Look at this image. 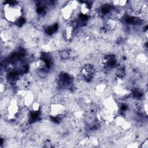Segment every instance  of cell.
<instances>
[{
	"label": "cell",
	"instance_id": "obj_1",
	"mask_svg": "<svg viewBox=\"0 0 148 148\" xmlns=\"http://www.w3.org/2000/svg\"><path fill=\"white\" fill-rule=\"evenodd\" d=\"M1 10L3 19L9 24L19 23L24 18V9L16 1H5Z\"/></svg>",
	"mask_w": 148,
	"mask_h": 148
},
{
	"label": "cell",
	"instance_id": "obj_2",
	"mask_svg": "<svg viewBox=\"0 0 148 148\" xmlns=\"http://www.w3.org/2000/svg\"><path fill=\"white\" fill-rule=\"evenodd\" d=\"M47 113L55 121L63 119L69 113V108L64 102L53 101L47 108Z\"/></svg>",
	"mask_w": 148,
	"mask_h": 148
},
{
	"label": "cell",
	"instance_id": "obj_3",
	"mask_svg": "<svg viewBox=\"0 0 148 148\" xmlns=\"http://www.w3.org/2000/svg\"><path fill=\"white\" fill-rule=\"evenodd\" d=\"M79 3L76 1H71L66 2L61 6L60 13L64 20L71 21L73 18L76 11H78Z\"/></svg>",
	"mask_w": 148,
	"mask_h": 148
},
{
	"label": "cell",
	"instance_id": "obj_4",
	"mask_svg": "<svg viewBox=\"0 0 148 148\" xmlns=\"http://www.w3.org/2000/svg\"><path fill=\"white\" fill-rule=\"evenodd\" d=\"M98 71L96 66L90 63L84 64L80 67L79 76L86 83H90L97 78Z\"/></svg>",
	"mask_w": 148,
	"mask_h": 148
},
{
	"label": "cell",
	"instance_id": "obj_5",
	"mask_svg": "<svg viewBox=\"0 0 148 148\" xmlns=\"http://www.w3.org/2000/svg\"><path fill=\"white\" fill-rule=\"evenodd\" d=\"M101 107L114 115H117L119 113L120 103L112 93L106 94L102 99V105Z\"/></svg>",
	"mask_w": 148,
	"mask_h": 148
},
{
	"label": "cell",
	"instance_id": "obj_6",
	"mask_svg": "<svg viewBox=\"0 0 148 148\" xmlns=\"http://www.w3.org/2000/svg\"><path fill=\"white\" fill-rule=\"evenodd\" d=\"M108 84L104 80L98 82V83L93 87V95L97 98L102 99L106 94H108Z\"/></svg>",
	"mask_w": 148,
	"mask_h": 148
},
{
	"label": "cell",
	"instance_id": "obj_7",
	"mask_svg": "<svg viewBox=\"0 0 148 148\" xmlns=\"http://www.w3.org/2000/svg\"><path fill=\"white\" fill-rule=\"evenodd\" d=\"M112 4V6L120 9H123L125 8L126 6H127L128 5V3L129 1H123V0H116V1H113L111 2Z\"/></svg>",
	"mask_w": 148,
	"mask_h": 148
},
{
	"label": "cell",
	"instance_id": "obj_8",
	"mask_svg": "<svg viewBox=\"0 0 148 148\" xmlns=\"http://www.w3.org/2000/svg\"><path fill=\"white\" fill-rule=\"evenodd\" d=\"M141 147L143 148H147L148 147V140L146 139L142 143H141Z\"/></svg>",
	"mask_w": 148,
	"mask_h": 148
}]
</instances>
